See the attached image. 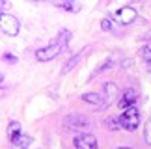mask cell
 I'll return each instance as SVG.
<instances>
[{"label": "cell", "instance_id": "obj_12", "mask_svg": "<svg viewBox=\"0 0 151 149\" xmlns=\"http://www.w3.org/2000/svg\"><path fill=\"white\" fill-rule=\"evenodd\" d=\"M103 90H104V93H106L108 99H112V97L118 93V86H116V82H104Z\"/></svg>", "mask_w": 151, "mask_h": 149}, {"label": "cell", "instance_id": "obj_21", "mask_svg": "<svg viewBox=\"0 0 151 149\" xmlns=\"http://www.w3.org/2000/svg\"><path fill=\"white\" fill-rule=\"evenodd\" d=\"M118 149H129V147H118Z\"/></svg>", "mask_w": 151, "mask_h": 149}, {"label": "cell", "instance_id": "obj_6", "mask_svg": "<svg viewBox=\"0 0 151 149\" xmlns=\"http://www.w3.org/2000/svg\"><path fill=\"white\" fill-rule=\"evenodd\" d=\"M136 99H138V93H136V90H132V88H127L123 91V95H121V99L118 102V108H121V110H129V108L132 106H136Z\"/></svg>", "mask_w": 151, "mask_h": 149}, {"label": "cell", "instance_id": "obj_16", "mask_svg": "<svg viewBox=\"0 0 151 149\" xmlns=\"http://www.w3.org/2000/svg\"><path fill=\"white\" fill-rule=\"evenodd\" d=\"M104 121H106V123H104V125H106L108 129H112V130H116V129H121V125H119V121H116L114 117H106V119H104Z\"/></svg>", "mask_w": 151, "mask_h": 149}, {"label": "cell", "instance_id": "obj_4", "mask_svg": "<svg viewBox=\"0 0 151 149\" xmlns=\"http://www.w3.org/2000/svg\"><path fill=\"white\" fill-rule=\"evenodd\" d=\"M73 145L77 149H97V138L90 133H80L73 138Z\"/></svg>", "mask_w": 151, "mask_h": 149}, {"label": "cell", "instance_id": "obj_2", "mask_svg": "<svg viewBox=\"0 0 151 149\" xmlns=\"http://www.w3.org/2000/svg\"><path fill=\"white\" fill-rule=\"evenodd\" d=\"M62 49H63V45L54 39L50 45H47V47H39L36 50V60L37 62H50V60H54L56 56L62 52Z\"/></svg>", "mask_w": 151, "mask_h": 149}, {"label": "cell", "instance_id": "obj_8", "mask_svg": "<svg viewBox=\"0 0 151 149\" xmlns=\"http://www.w3.org/2000/svg\"><path fill=\"white\" fill-rule=\"evenodd\" d=\"M65 121H67L69 127H73V129H86V127H90V121L84 116H69Z\"/></svg>", "mask_w": 151, "mask_h": 149}, {"label": "cell", "instance_id": "obj_20", "mask_svg": "<svg viewBox=\"0 0 151 149\" xmlns=\"http://www.w3.org/2000/svg\"><path fill=\"white\" fill-rule=\"evenodd\" d=\"M9 8V2H2L0 4V9H2V13H6V9Z\"/></svg>", "mask_w": 151, "mask_h": 149}, {"label": "cell", "instance_id": "obj_19", "mask_svg": "<svg viewBox=\"0 0 151 149\" xmlns=\"http://www.w3.org/2000/svg\"><path fill=\"white\" fill-rule=\"evenodd\" d=\"M4 60H6V62H9V64H15V62H17V58H15L13 54H9V52H6V54H4Z\"/></svg>", "mask_w": 151, "mask_h": 149}, {"label": "cell", "instance_id": "obj_17", "mask_svg": "<svg viewBox=\"0 0 151 149\" xmlns=\"http://www.w3.org/2000/svg\"><path fill=\"white\" fill-rule=\"evenodd\" d=\"M112 26L114 24H112V21H110V19H103L101 21V28H103L104 32H110V30H112Z\"/></svg>", "mask_w": 151, "mask_h": 149}, {"label": "cell", "instance_id": "obj_10", "mask_svg": "<svg viewBox=\"0 0 151 149\" xmlns=\"http://www.w3.org/2000/svg\"><path fill=\"white\" fill-rule=\"evenodd\" d=\"M54 6L56 8H60V9H65V11H78L80 9V6L77 4V2H54Z\"/></svg>", "mask_w": 151, "mask_h": 149}, {"label": "cell", "instance_id": "obj_7", "mask_svg": "<svg viewBox=\"0 0 151 149\" xmlns=\"http://www.w3.org/2000/svg\"><path fill=\"white\" fill-rule=\"evenodd\" d=\"M82 101L90 102V105H93L97 108H104V106H106V101H104L99 93H93V91H86V93H82Z\"/></svg>", "mask_w": 151, "mask_h": 149}, {"label": "cell", "instance_id": "obj_11", "mask_svg": "<svg viewBox=\"0 0 151 149\" xmlns=\"http://www.w3.org/2000/svg\"><path fill=\"white\" fill-rule=\"evenodd\" d=\"M30 144H32V138H30L28 134H22L21 138H17V140L13 142V145H15L17 149H26Z\"/></svg>", "mask_w": 151, "mask_h": 149}, {"label": "cell", "instance_id": "obj_9", "mask_svg": "<svg viewBox=\"0 0 151 149\" xmlns=\"http://www.w3.org/2000/svg\"><path fill=\"white\" fill-rule=\"evenodd\" d=\"M8 136H9V142L13 144L17 138L22 136V130H21V123L19 121H9L8 125Z\"/></svg>", "mask_w": 151, "mask_h": 149}, {"label": "cell", "instance_id": "obj_5", "mask_svg": "<svg viewBox=\"0 0 151 149\" xmlns=\"http://www.w3.org/2000/svg\"><path fill=\"white\" fill-rule=\"evenodd\" d=\"M136 17H138V13L132 6H123V8H119L114 13V19L118 21L119 24H132V22L136 21Z\"/></svg>", "mask_w": 151, "mask_h": 149}, {"label": "cell", "instance_id": "obj_13", "mask_svg": "<svg viewBox=\"0 0 151 149\" xmlns=\"http://www.w3.org/2000/svg\"><path fill=\"white\" fill-rule=\"evenodd\" d=\"M78 60H80V54H75L73 58L69 60V64H67V65H63V69H62V73H63V74H65V73H69V71H71V69H73L75 65L78 64Z\"/></svg>", "mask_w": 151, "mask_h": 149}, {"label": "cell", "instance_id": "obj_1", "mask_svg": "<svg viewBox=\"0 0 151 149\" xmlns=\"http://www.w3.org/2000/svg\"><path fill=\"white\" fill-rule=\"evenodd\" d=\"M118 121L121 125V129L136 130L138 127H140V110H138V106H132V108H129V110L121 112V116H119Z\"/></svg>", "mask_w": 151, "mask_h": 149}, {"label": "cell", "instance_id": "obj_14", "mask_svg": "<svg viewBox=\"0 0 151 149\" xmlns=\"http://www.w3.org/2000/svg\"><path fill=\"white\" fill-rule=\"evenodd\" d=\"M140 56L146 64H151V45H146V47L140 49Z\"/></svg>", "mask_w": 151, "mask_h": 149}, {"label": "cell", "instance_id": "obj_3", "mask_svg": "<svg viewBox=\"0 0 151 149\" xmlns=\"http://www.w3.org/2000/svg\"><path fill=\"white\" fill-rule=\"evenodd\" d=\"M0 28H2V32L6 34V36L15 37L17 34H19V30H21V22L13 15L2 13V17H0Z\"/></svg>", "mask_w": 151, "mask_h": 149}, {"label": "cell", "instance_id": "obj_18", "mask_svg": "<svg viewBox=\"0 0 151 149\" xmlns=\"http://www.w3.org/2000/svg\"><path fill=\"white\" fill-rule=\"evenodd\" d=\"M114 64H112V60H106V62H104V64L99 67V69H97V73H101V71H104V69H108V67H112Z\"/></svg>", "mask_w": 151, "mask_h": 149}, {"label": "cell", "instance_id": "obj_15", "mask_svg": "<svg viewBox=\"0 0 151 149\" xmlns=\"http://www.w3.org/2000/svg\"><path fill=\"white\" fill-rule=\"evenodd\" d=\"M144 138H146V142L151 145V117L146 121V125H144Z\"/></svg>", "mask_w": 151, "mask_h": 149}]
</instances>
